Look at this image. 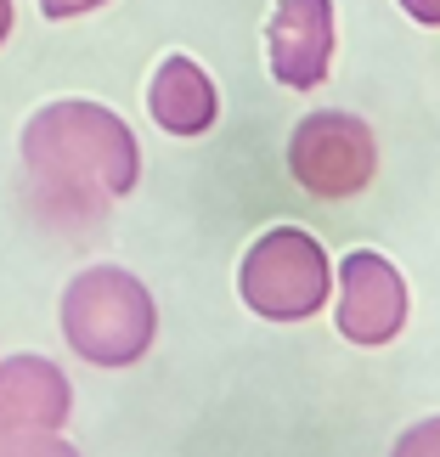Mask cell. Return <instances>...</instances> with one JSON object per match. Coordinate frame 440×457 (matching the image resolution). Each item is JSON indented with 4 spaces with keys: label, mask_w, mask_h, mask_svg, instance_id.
Segmentation results:
<instances>
[{
    "label": "cell",
    "mask_w": 440,
    "mask_h": 457,
    "mask_svg": "<svg viewBox=\"0 0 440 457\" xmlns=\"http://www.w3.org/2000/svg\"><path fill=\"white\" fill-rule=\"evenodd\" d=\"M23 164L51 192H91V198H130L142 181L136 130L102 102H46L23 125Z\"/></svg>",
    "instance_id": "obj_1"
},
{
    "label": "cell",
    "mask_w": 440,
    "mask_h": 457,
    "mask_svg": "<svg viewBox=\"0 0 440 457\" xmlns=\"http://www.w3.org/2000/svg\"><path fill=\"white\" fill-rule=\"evenodd\" d=\"M62 339L91 367H136L158 345V300L125 266H85L57 300Z\"/></svg>",
    "instance_id": "obj_2"
},
{
    "label": "cell",
    "mask_w": 440,
    "mask_h": 457,
    "mask_svg": "<svg viewBox=\"0 0 440 457\" xmlns=\"http://www.w3.org/2000/svg\"><path fill=\"white\" fill-rule=\"evenodd\" d=\"M333 294V260L305 226H271L237 260V300L260 322H305Z\"/></svg>",
    "instance_id": "obj_3"
},
{
    "label": "cell",
    "mask_w": 440,
    "mask_h": 457,
    "mask_svg": "<svg viewBox=\"0 0 440 457\" xmlns=\"http://www.w3.org/2000/svg\"><path fill=\"white\" fill-rule=\"evenodd\" d=\"M288 175L299 192L322 204H345L361 198L378 175V136L367 119L345 113V108H316L294 125L288 136Z\"/></svg>",
    "instance_id": "obj_4"
},
{
    "label": "cell",
    "mask_w": 440,
    "mask_h": 457,
    "mask_svg": "<svg viewBox=\"0 0 440 457\" xmlns=\"http://www.w3.org/2000/svg\"><path fill=\"white\" fill-rule=\"evenodd\" d=\"M328 300H333V328L361 350H384L390 339H401V328H407V316H412L407 277L378 249H350L339 266H333Z\"/></svg>",
    "instance_id": "obj_5"
},
{
    "label": "cell",
    "mask_w": 440,
    "mask_h": 457,
    "mask_svg": "<svg viewBox=\"0 0 440 457\" xmlns=\"http://www.w3.org/2000/svg\"><path fill=\"white\" fill-rule=\"evenodd\" d=\"M266 62L283 91H316L333 68V0H277L266 17Z\"/></svg>",
    "instance_id": "obj_6"
},
{
    "label": "cell",
    "mask_w": 440,
    "mask_h": 457,
    "mask_svg": "<svg viewBox=\"0 0 440 457\" xmlns=\"http://www.w3.org/2000/svg\"><path fill=\"white\" fill-rule=\"evenodd\" d=\"M74 418V384L51 356H6L0 361V435H23L46 429L62 435V424Z\"/></svg>",
    "instance_id": "obj_7"
},
{
    "label": "cell",
    "mask_w": 440,
    "mask_h": 457,
    "mask_svg": "<svg viewBox=\"0 0 440 457\" xmlns=\"http://www.w3.org/2000/svg\"><path fill=\"white\" fill-rule=\"evenodd\" d=\"M147 113L164 136H209L220 119V91L192 57H164L147 79Z\"/></svg>",
    "instance_id": "obj_8"
},
{
    "label": "cell",
    "mask_w": 440,
    "mask_h": 457,
    "mask_svg": "<svg viewBox=\"0 0 440 457\" xmlns=\"http://www.w3.org/2000/svg\"><path fill=\"white\" fill-rule=\"evenodd\" d=\"M0 457H79L74 441L46 429H23V435H0Z\"/></svg>",
    "instance_id": "obj_9"
},
{
    "label": "cell",
    "mask_w": 440,
    "mask_h": 457,
    "mask_svg": "<svg viewBox=\"0 0 440 457\" xmlns=\"http://www.w3.org/2000/svg\"><path fill=\"white\" fill-rule=\"evenodd\" d=\"M390 457H440V418H424V424L401 429V441L390 446Z\"/></svg>",
    "instance_id": "obj_10"
},
{
    "label": "cell",
    "mask_w": 440,
    "mask_h": 457,
    "mask_svg": "<svg viewBox=\"0 0 440 457\" xmlns=\"http://www.w3.org/2000/svg\"><path fill=\"white\" fill-rule=\"evenodd\" d=\"M96 6H108V0H40V12L51 17V23H68V17H85V12H96Z\"/></svg>",
    "instance_id": "obj_11"
},
{
    "label": "cell",
    "mask_w": 440,
    "mask_h": 457,
    "mask_svg": "<svg viewBox=\"0 0 440 457\" xmlns=\"http://www.w3.org/2000/svg\"><path fill=\"white\" fill-rule=\"evenodd\" d=\"M401 12H407L412 23H424V29H440V0H401Z\"/></svg>",
    "instance_id": "obj_12"
},
{
    "label": "cell",
    "mask_w": 440,
    "mask_h": 457,
    "mask_svg": "<svg viewBox=\"0 0 440 457\" xmlns=\"http://www.w3.org/2000/svg\"><path fill=\"white\" fill-rule=\"evenodd\" d=\"M12 17H17L12 0H0V46H6V34H12Z\"/></svg>",
    "instance_id": "obj_13"
}]
</instances>
